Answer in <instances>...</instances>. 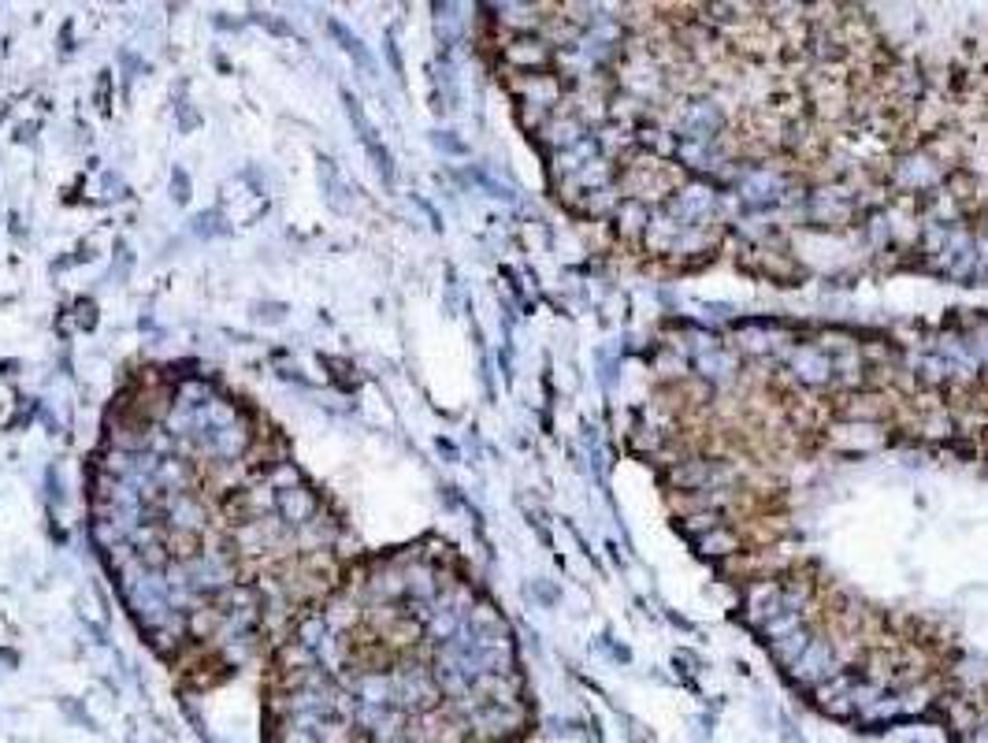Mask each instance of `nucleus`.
Returning a JSON list of instances; mask_svg holds the SVG:
<instances>
[{
    "instance_id": "nucleus-1",
    "label": "nucleus",
    "mask_w": 988,
    "mask_h": 743,
    "mask_svg": "<svg viewBox=\"0 0 988 743\" xmlns=\"http://www.w3.org/2000/svg\"><path fill=\"white\" fill-rule=\"evenodd\" d=\"M93 535L123 595L197 591L179 662L197 684L279 643L357 554L268 417L208 376L142 368L93 454Z\"/></svg>"
},
{
    "instance_id": "nucleus-2",
    "label": "nucleus",
    "mask_w": 988,
    "mask_h": 743,
    "mask_svg": "<svg viewBox=\"0 0 988 743\" xmlns=\"http://www.w3.org/2000/svg\"><path fill=\"white\" fill-rule=\"evenodd\" d=\"M446 550L361 554L301 610L268 665V743H480L483 710L524 706L506 617Z\"/></svg>"
},
{
    "instance_id": "nucleus-3",
    "label": "nucleus",
    "mask_w": 988,
    "mask_h": 743,
    "mask_svg": "<svg viewBox=\"0 0 988 743\" xmlns=\"http://www.w3.org/2000/svg\"><path fill=\"white\" fill-rule=\"evenodd\" d=\"M855 212L858 194L851 183H825L803 197V220L810 227H821V231H840L855 220Z\"/></svg>"
},
{
    "instance_id": "nucleus-4",
    "label": "nucleus",
    "mask_w": 988,
    "mask_h": 743,
    "mask_svg": "<svg viewBox=\"0 0 988 743\" xmlns=\"http://www.w3.org/2000/svg\"><path fill=\"white\" fill-rule=\"evenodd\" d=\"M721 209V194L706 179H691L665 201V216H673L680 227H710Z\"/></svg>"
},
{
    "instance_id": "nucleus-5",
    "label": "nucleus",
    "mask_w": 988,
    "mask_h": 743,
    "mask_svg": "<svg viewBox=\"0 0 988 743\" xmlns=\"http://www.w3.org/2000/svg\"><path fill=\"white\" fill-rule=\"evenodd\" d=\"M736 197H740L743 209L762 212V209H773V205H788L792 183H788V175L777 168H743L740 175H736Z\"/></svg>"
},
{
    "instance_id": "nucleus-6",
    "label": "nucleus",
    "mask_w": 988,
    "mask_h": 743,
    "mask_svg": "<svg viewBox=\"0 0 988 743\" xmlns=\"http://www.w3.org/2000/svg\"><path fill=\"white\" fill-rule=\"evenodd\" d=\"M944 183H948V171L940 168L925 149H907V153H899L896 164H892V186H896L899 194L933 197Z\"/></svg>"
},
{
    "instance_id": "nucleus-7",
    "label": "nucleus",
    "mask_w": 988,
    "mask_h": 743,
    "mask_svg": "<svg viewBox=\"0 0 988 743\" xmlns=\"http://www.w3.org/2000/svg\"><path fill=\"white\" fill-rule=\"evenodd\" d=\"M673 131L676 142H717L721 131H725V112L710 97L684 101L673 116Z\"/></svg>"
},
{
    "instance_id": "nucleus-8",
    "label": "nucleus",
    "mask_w": 988,
    "mask_h": 743,
    "mask_svg": "<svg viewBox=\"0 0 988 743\" xmlns=\"http://www.w3.org/2000/svg\"><path fill=\"white\" fill-rule=\"evenodd\" d=\"M788 680H792L795 688H803V691H814L818 684H825V680H832L836 673H844L840 669V662H836V647H832V639L829 636H818L814 632V639H810V647H806L799 658H795L788 669Z\"/></svg>"
},
{
    "instance_id": "nucleus-9",
    "label": "nucleus",
    "mask_w": 988,
    "mask_h": 743,
    "mask_svg": "<svg viewBox=\"0 0 988 743\" xmlns=\"http://www.w3.org/2000/svg\"><path fill=\"white\" fill-rule=\"evenodd\" d=\"M974 264H977V235L974 231H966V227H951L948 242L944 249L929 257V268L940 275H948V279H974Z\"/></svg>"
},
{
    "instance_id": "nucleus-10",
    "label": "nucleus",
    "mask_w": 988,
    "mask_h": 743,
    "mask_svg": "<svg viewBox=\"0 0 988 743\" xmlns=\"http://www.w3.org/2000/svg\"><path fill=\"white\" fill-rule=\"evenodd\" d=\"M732 157H736V145L725 142V134L717 142H676V160L688 171H695L699 179H706V183H710V175L725 171Z\"/></svg>"
},
{
    "instance_id": "nucleus-11",
    "label": "nucleus",
    "mask_w": 988,
    "mask_h": 743,
    "mask_svg": "<svg viewBox=\"0 0 988 743\" xmlns=\"http://www.w3.org/2000/svg\"><path fill=\"white\" fill-rule=\"evenodd\" d=\"M788 372H792L795 383H803L810 391H821V387H832V357L818 346H795L788 350Z\"/></svg>"
},
{
    "instance_id": "nucleus-12",
    "label": "nucleus",
    "mask_w": 988,
    "mask_h": 743,
    "mask_svg": "<svg viewBox=\"0 0 988 743\" xmlns=\"http://www.w3.org/2000/svg\"><path fill=\"white\" fill-rule=\"evenodd\" d=\"M691 368H695V376H699L706 387H721V391L740 379V357L732 350H725V346H714V350L699 353V357L691 361Z\"/></svg>"
},
{
    "instance_id": "nucleus-13",
    "label": "nucleus",
    "mask_w": 988,
    "mask_h": 743,
    "mask_svg": "<svg viewBox=\"0 0 988 743\" xmlns=\"http://www.w3.org/2000/svg\"><path fill=\"white\" fill-rule=\"evenodd\" d=\"M751 257H747V268L754 275H762V279H773V283H795L803 268L795 264L792 253H784V249H769V246H751L747 249Z\"/></svg>"
},
{
    "instance_id": "nucleus-14",
    "label": "nucleus",
    "mask_w": 988,
    "mask_h": 743,
    "mask_svg": "<svg viewBox=\"0 0 988 743\" xmlns=\"http://www.w3.org/2000/svg\"><path fill=\"white\" fill-rule=\"evenodd\" d=\"M851 684H855V673H836L832 680H825V684H818V688L810 691V695H814V706H818L825 717H855Z\"/></svg>"
},
{
    "instance_id": "nucleus-15",
    "label": "nucleus",
    "mask_w": 988,
    "mask_h": 743,
    "mask_svg": "<svg viewBox=\"0 0 988 743\" xmlns=\"http://www.w3.org/2000/svg\"><path fill=\"white\" fill-rule=\"evenodd\" d=\"M342 101H346V112H350V119H353V127L361 131V142H364V149L372 153V160H376V168H379V175L387 179V183H394V160H390V153H387V145L379 142V134H376V127L368 123V116H364V108L357 105V97H350V93L342 90Z\"/></svg>"
},
{
    "instance_id": "nucleus-16",
    "label": "nucleus",
    "mask_w": 988,
    "mask_h": 743,
    "mask_svg": "<svg viewBox=\"0 0 988 743\" xmlns=\"http://www.w3.org/2000/svg\"><path fill=\"white\" fill-rule=\"evenodd\" d=\"M832 443L840 446L844 454H870L884 446V428L881 424H855L844 420L840 428H832Z\"/></svg>"
},
{
    "instance_id": "nucleus-17",
    "label": "nucleus",
    "mask_w": 988,
    "mask_h": 743,
    "mask_svg": "<svg viewBox=\"0 0 988 743\" xmlns=\"http://www.w3.org/2000/svg\"><path fill=\"white\" fill-rule=\"evenodd\" d=\"M985 703H981V695H959V699H944V721H948V729L959 736V743L970 736V732L985 721Z\"/></svg>"
},
{
    "instance_id": "nucleus-18",
    "label": "nucleus",
    "mask_w": 988,
    "mask_h": 743,
    "mask_svg": "<svg viewBox=\"0 0 988 743\" xmlns=\"http://www.w3.org/2000/svg\"><path fill=\"white\" fill-rule=\"evenodd\" d=\"M680 231H684V227H680L673 216H665V209L650 212V223H647V235H643V246H647V253L669 257V253H673V246H676V238H680Z\"/></svg>"
},
{
    "instance_id": "nucleus-19",
    "label": "nucleus",
    "mask_w": 988,
    "mask_h": 743,
    "mask_svg": "<svg viewBox=\"0 0 988 743\" xmlns=\"http://www.w3.org/2000/svg\"><path fill=\"white\" fill-rule=\"evenodd\" d=\"M613 223H617V235H621V242H643V235H647V223H650V205L624 197L621 209L613 212Z\"/></svg>"
},
{
    "instance_id": "nucleus-20",
    "label": "nucleus",
    "mask_w": 988,
    "mask_h": 743,
    "mask_svg": "<svg viewBox=\"0 0 988 743\" xmlns=\"http://www.w3.org/2000/svg\"><path fill=\"white\" fill-rule=\"evenodd\" d=\"M695 547H699L702 558H736V554L743 550V535L736 532V528L721 524V528H714V532L699 535V539H695Z\"/></svg>"
},
{
    "instance_id": "nucleus-21",
    "label": "nucleus",
    "mask_w": 988,
    "mask_h": 743,
    "mask_svg": "<svg viewBox=\"0 0 988 743\" xmlns=\"http://www.w3.org/2000/svg\"><path fill=\"white\" fill-rule=\"evenodd\" d=\"M621 190H617V183L613 186H602V190H591V194H584L572 209L580 212V216H587V220H610L613 212L621 209Z\"/></svg>"
},
{
    "instance_id": "nucleus-22",
    "label": "nucleus",
    "mask_w": 988,
    "mask_h": 743,
    "mask_svg": "<svg viewBox=\"0 0 988 743\" xmlns=\"http://www.w3.org/2000/svg\"><path fill=\"white\" fill-rule=\"evenodd\" d=\"M810 639H814V632H810V628H799V632H792V636L769 643V654H773V662H777L780 669H788V665H792L795 658L810 647Z\"/></svg>"
},
{
    "instance_id": "nucleus-23",
    "label": "nucleus",
    "mask_w": 988,
    "mask_h": 743,
    "mask_svg": "<svg viewBox=\"0 0 988 743\" xmlns=\"http://www.w3.org/2000/svg\"><path fill=\"white\" fill-rule=\"evenodd\" d=\"M899 717H903L899 691H884L870 710H862V714H858V721H866V725H892V721H899Z\"/></svg>"
},
{
    "instance_id": "nucleus-24",
    "label": "nucleus",
    "mask_w": 988,
    "mask_h": 743,
    "mask_svg": "<svg viewBox=\"0 0 988 743\" xmlns=\"http://www.w3.org/2000/svg\"><path fill=\"white\" fill-rule=\"evenodd\" d=\"M327 30L335 34L338 45H342V49H346V53H350L353 60H357V64L364 67V71H376V64H372V56H368V49H364V45H361V38H357V34H350V30L342 27L338 19H327Z\"/></svg>"
},
{
    "instance_id": "nucleus-25",
    "label": "nucleus",
    "mask_w": 988,
    "mask_h": 743,
    "mask_svg": "<svg viewBox=\"0 0 988 743\" xmlns=\"http://www.w3.org/2000/svg\"><path fill=\"white\" fill-rule=\"evenodd\" d=\"M654 372L662 379H684V376H691V361L680 350L665 346V350L654 357Z\"/></svg>"
},
{
    "instance_id": "nucleus-26",
    "label": "nucleus",
    "mask_w": 988,
    "mask_h": 743,
    "mask_svg": "<svg viewBox=\"0 0 988 743\" xmlns=\"http://www.w3.org/2000/svg\"><path fill=\"white\" fill-rule=\"evenodd\" d=\"M721 524H725V517L714 513V509H691L688 517H684V532H688L691 539H699V535L714 532V528H721Z\"/></svg>"
},
{
    "instance_id": "nucleus-27",
    "label": "nucleus",
    "mask_w": 988,
    "mask_h": 743,
    "mask_svg": "<svg viewBox=\"0 0 988 743\" xmlns=\"http://www.w3.org/2000/svg\"><path fill=\"white\" fill-rule=\"evenodd\" d=\"M171 194H175V201H179V205H186V201H190V179H186V171H182V168H175V175H171Z\"/></svg>"
},
{
    "instance_id": "nucleus-28",
    "label": "nucleus",
    "mask_w": 988,
    "mask_h": 743,
    "mask_svg": "<svg viewBox=\"0 0 988 743\" xmlns=\"http://www.w3.org/2000/svg\"><path fill=\"white\" fill-rule=\"evenodd\" d=\"M435 145H439V149H450V153H465V145L457 142V138H446V134H435Z\"/></svg>"
},
{
    "instance_id": "nucleus-29",
    "label": "nucleus",
    "mask_w": 988,
    "mask_h": 743,
    "mask_svg": "<svg viewBox=\"0 0 988 743\" xmlns=\"http://www.w3.org/2000/svg\"><path fill=\"white\" fill-rule=\"evenodd\" d=\"M962 743H988V714H985V721H981V725H977V729L970 732Z\"/></svg>"
},
{
    "instance_id": "nucleus-30",
    "label": "nucleus",
    "mask_w": 988,
    "mask_h": 743,
    "mask_svg": "<svg viewBox=\"0 0 988 743\" xmlns=\"http://www.w3.org/2000/svg\"><path fill=\"white\" fill-rule=\"evenodd\" d=\"M283 313H286L283 305H257V316H268L272 324H275V320H283Z\"/></svg>"
}]
</instances>
